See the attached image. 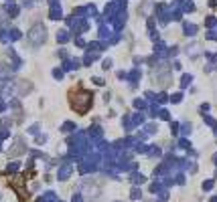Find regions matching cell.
I'll return each instance as SVG.
<instances>
[{"label":"cell","instance_id":"cell-1","mask_svg":"<svg viewBox=\"0 0 217 202\" xmlns=\"http://www.w3.org/2000/svg\"><path fill=\"white\" fill-rule=\"evenodd\" d=\"M69 103L77 113H85V111L91 107V93L89 91H81V97H79V89L69 93Z\"/></svg>","mask_w":217,"mask_h":202}]
</instances>
